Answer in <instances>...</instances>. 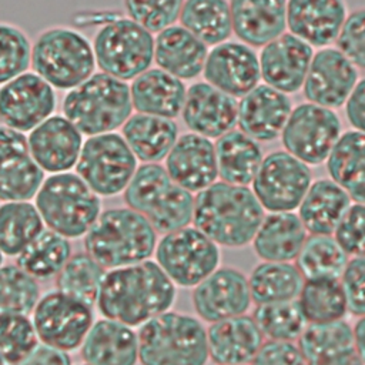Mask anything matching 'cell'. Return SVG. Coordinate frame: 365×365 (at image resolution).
<instances>
[{
    "label": "cell",
    "mask_w": 365,
    "mask_h": 365,
    "mask_svg": "<svg viewBox=\"0 0 365 365\" xmlns=\"http://www.w3.org/2000/svg\"><path fill=\"white\" fill-rule=\"evenodd\" d=\"M175 299L177 287L155 261L145 259L107 269L96 305L104 318L134 328L171 309Z\"/></svg>",
    "instance_id": "1"
},
{
    "label": "cell",
    "mask_w": 365,
    "mask_h": 365,
    "mask_svg": "<svg viewBox=\"0 0 365 365\" xmlns=\"http://www.w3.org/2000/svg\"><path fill=\"white\" fill-rule=\"evenodd\" d=\"M265 210L248 185L215 181L194 197L192 225L218 247L250 245Z\"/></svg>",
    "instance_id": "2"
},
{
    "label": "cell",
    "mask_w": 365,
    "mask_h": 365,
    "mask_svg": "<svg viewBox=\"0 0 365 365\" xmlns=\"http://www.w3.org/2000/svg\"><path fill=\"white\" fill-rule=\"evenodd\" d=\"M157 231L130 207L101 211L84 235V250L103 268L113 269L150 259L157 247Z\"/></svg>",
    "instance_id": "3"
},
{
    "label": "cell",
    "mask_w": 365,
    "mask_h": 365,
    "mask_svg": "<svg viewBox=\"0 0 365 365\" xmlns=\"http://www.w3.org/2000/svg\"><path fill=\"white\" fill-rule=\"evenodd\" d=\"M141 365H207V328L195 315L168 309L137 331Z\"/></svg>",
    "instance_id": "4"
},
{
    "label": "cell",
    "mask_w": 365,
    "mask_h": 365,
    "mask_svg": "<svg viewBox=\"0 0 365 365\" xmlns=\"http://www.w3.org/2000/svg\"><path fill=\"white\" fill-rule=\"evenodd\" d=\"M61 114L83 135L113 133L133 114L130 84L96 71L64 94Z\"/></svg>",
    "instance_id": "5"
},
{
    "label": "cell",
    "mask_w": 365,
    "mask_h": 365,
    "mask_svg": "<svg viewBox=\"0 0 365 365\" xmlns=\"http://www.w3.org/2000/svg\"><path fill=\"white\" fill-rule=\"evenodd\" d=\"M124 202L157 231L167 234L192 222L194 195L178 185L160 163H143L123 192Z\"/></svg>",
    "instance_id": "6"
},
{
    "label": "cell",
    "mask_w": 365,
    "mask_h": 365,
    "mask_svg": "<svg viewBox=\"0 0 365 365\" xmlns=\"http://www.w3.org/2000/svg\"><path fill=\"white\" fill-rule=\"evenodd\" d=\"M30 67L54 90L68 91L96 73L97 66L86 34L68 26H50L31 43Z\"/></svg>",
    "instance_id": "7"
},
{
    "label": "cell",
    "mask_w": 365,
    "mask_h": 365,
    "mask_svg": "<svg viewBox=\"0 0 365 365\" xmlns=\"http://www.w3.org/2000/svg\"><path fill=\"white\" fill-rule=\"evenodd\" d=\"M34 205L44 225L68 240L84 237L103 211L100 197L71 171L44 177Z\"/></svg>",
    "instance_id": "8"
},
{
    "label": "cell",
    "mask_w": 365,
    "mask_h": 365,
    "mask_svg": "<svg viewBox=\"0 0 365 365\" xmlns=\"http://www.w3.org/2000/svg\"><path fill=\"white\" fill-rule=\"evenodd\" d=\"M96 66L123 81L134 80L154 61V36L125 16L101 21L93 36Z\"/></svg>",
    "instance_id": "9"
},
{
    "label": "cell",
    "mask_w": 365,
    "mask_h": 365,
    "mask_svg": "<svg viewBox=\"0 0 365 365\" xmlns=\"http://www.w3.org/2000/svg\"><path fill=\"white\" fill-rule=\"evenodd\" d=\"M221 247L194 225L163 234L155 262L175 287L194 288L221 265Z\"/></svg>",
    "instance_id": "10"
},
{
    "label": "cell",
    "mask_w": 365,
    "mask_h": 365,
    "mask_svg": "<svg viewBox=\"0 0 365 365\" xmlns=\"http://www.w3.org/2000/svg\"><path fill=\"white\" fill-rule=\"evenodd\" d=\"M137 161L123 135L113 131L87 137L74 168L98 197H114L124 192Z\"/></svg>",
    "instance_id": "11"
},
{
    "label": "cell",
    "mask_w": 365,
    "mask_h": 365,
    "mask_svg": "<svg viewBox=\"0 0 365 365\" xmlns=\"http://www.w3.org/2000/svg\"><path fill=\"white\" fill-rule=\"evenodd\" d=\"M341 134L335 110L307 101L292 107L279 137L285 151L311 167L327 161Z\"/></svg>",
    "instance_id": "12"
},
{
    "label": "cell",
    "mask_w": 365,
    "mask_h": 365,
    "mask_svg": "<svg viewBox=\"0 0 365 365\" xmlns=\"http://www.w3.org/2000/svg\"><path fill=\"white\" fill-rule=\"evenodd\" d=\"M94 322L93 308L58 289L40 295L33 309L38 341L57 349H78Z\"/></svg>",
    "instance_id": "13"
},
{
    "label": "cell",
    "mask_w": 365,
    "mask_h": 365,
    "mask_svg": "<svg viewBox=\"0 0 365 365\" xmlns=\"http://www.w3.org/2000/svg\"><path fill=\"white\" fill-rule=\"evenodd\" d=\"M311 184L309 165L285 150H275L264 155L251 190L265 211L282 212L295 211Z\"/></svg>",
    "instance_id": "14"
},
{
    "label": "cell",
    "mask_w": 365,
    "mask_h": 365,
    "mask_svg": "<svg viewBox=\"0 0 365 365\" xmlns=\"http://www.w3.org/2000/svg\"><path fill=\"white\" fill-rule=\"evenodd\" d=\"M56 107V90L34 71L0 86V123L16 131L30 133L53 115Z\"/></svg>",
    "instance_id": "15"
},
{
    "label": "cell",
    "mask_w": 365,
    "mask_h": 365,
    "mask_svg": "<svg viewBox=\"0 0 365 365\" xmlns=\"http://www.w3.org/2000/svg\"><path fill=\"white\" fill-rule=\"evenodd\" d=\"M195 315L202 322H215L247 314L252 305L248 275L235 267H218L191 294Z\"/></svg>",
    "instance_id": "16"
},
{
    "label": "cell",
    "mask_w": 365,
    "mask_h": 365,
    "mask_svg": "<svg viewBox=\"0 0 365 365\" xmlns=\"http://www.w3.org/2000/svg\"><path fill=\"white\" fill-rule=\"evenodd\" d=\"M202 76L215 88L241 98L259 84L258 54L242 41H222L208 50Z\"/></svg>",
    "instance_id": "17"
},
{
    "label": "cell",
    "mask_w": 365,
    "mask_h": 365,
    "mask_svg": "<svg viewBox=\"0 0 365 365\" xmlns=\"http://www.w3.org/2000/svg\"><path fill=\"white\" fill-rule=\"evenodd\" d=\"M358 80V68L336 47L327 46L314 53L302 91L309 103L335 110L345 104Z\"/></svg>",
    "instance_id": "18"
},
{
    "label": "cell",
    "mask_w": 365,
    "mask_h": 365,
    "mask_svg": "<svg viewBox=\"0 0 365 365\" xmlns=\"http://www.w3.org/2000/svg\"><path fill=\"white\" fill-rule=\"evenodd\" d=\"M43 180L44 171L30 153L27 135L0 124V200L30 201Z\"/></svg>",
    "instance_id": "19"
},
{
    "label": "cell",
    "mask_w": 365,
    "mask_h": 365,
    "mask_svg": "<svg viewBox=\"0 0 365 365\" xmlns=\"http://www.w3.org/2000/svg\"><path fill=\"white\" fill-rule=\"evenodd\" d=\"M312 57L314 47L285 31L261 47L258 54L261 80L285 94L297 93L304 86Z\"/></svg>",
    "instance_id": "20"
},
{
    "label": "cell",
    "mask_w": 365,
    "mask_h": 365,
    "mask_svg": "<svg viewBox=\"0 0 365 365\" xmlns=\"http://www.w3.org/2000/svg\"><path fill=\"white\" fill-rule=\"evenodd\" d=\"M238 98L207 81L192 83L185 93L181 117L191 133L218 138L237 127Z\"/></svg>",
    "instance_id": "21"
},
{
    "label": "cell",
    "mask_w": 365,
    "mask_h": 365,
    "mask_svg": "<svg viewBox=\"0 0 365 365\" xmlns=\"http://www.w3.org/2000/svg\"><path fill=\"white\" fill-rule=\"evenodd\" d=\"M27 143L38 167L56 174L76 167L84 140L63 114H53L29 133Z\"/></svg>",
    "instance_id": "22"
},
{
    "label": "cell",
    "mask_w": 365,
    "mask_h": 365,
    "mask_svg": "<svg viewBox=\"0 0 365 365\" xmlns=\"http://www.w3.org/2000/svg\"><path fill=\"white\" fill-rule=\"evenodd\" d=\"M292 111L288 94L258 84L238 100L237 127L258 143L277 140Z\"/></svg>",
    "instance_id": "23"
},
{
    "label": "cell",
    "mask_w": 365,
    "mask_h": 365,
    "mask_svg": "<svg viewBox=\"0 0 365 365\" xmlns=\"http://www.w3.org/2000/svg\"><path fill=\"white\" fill-rule=\"evenodd\" d=\"M164 167L178 185L192 194L200 192L218 178L212 140L191 131L178 135Z\"/></svg>",
    "instance_id": "24"
},
{
    "label": "cell",
    "mask_w": 365,
    "mask_h": 365,
    "mask_svg": "<svg viewBox=\"0 0 365 365\" xmlns=\"http://www.w3.org/2000/svg\"><path fill=\"white\" fill-rule=\"evenodd\" d=\"M348 13L346 0H287V29L322 48L336 41Z\"/></svg>",
    "instance_id": "25"
},
{
    "label": "cell",
    "mask_w": 365,
    "mask_h": 365,
    "mask_svg": "<svg viewBox=\"0 0 365 365\" xmlns=\"http://www.w3.org/2000/svg\"><path fill=\"white\" fill-rule=\"evenodd\" d=\"M264 341L251 314L215 321L207 327L208 356L215 365H250Z\"/></svg>",
    "instance_id": "26"
},
{
    "label": "cell",
    "mask_w": 365,
    "mask_h": 365,
    "mask_svg": "<svg viewBox=\"0 0 365 365\" xmlns=\"http://www.w3.org/2000/svg\"><path fill=\"white\" fill-rule=\"evenodd\" d=\"M232 34L247 46L262 47L287 30V0H228Z\"/></svg>",
    "instance_id": "27"
},
{
    "label": "cell",
    "mask_w": 365,
    "mask_h": 365,
    "mask_svg": "<svg viewBox=\"0 0 365 365\" xmlns=\"http://www.w3.org/2000/svg\"><path fill=\"white\" fill-rule=\"evenodd\" d=\"M298 346L307 365H362L352 334V325L345 321L308 324Z\"/></svg>",
    "instance_id": "28"
},
{
    "label": "cell",
    "mask_w": 365,
    "mask_h": 365,
    "mask_svg": "<svg viewBox=\"0 0 365 365\" xmlns=\"http://www.w3.org/2000/svg\"><path fill=\"white\" fill-rule=\"evenodd\" d=\"M207 54L208 46L177 23L154 37V63L182 81L202 74Z\"/></svg>",
    "instance_id": "29"
},
{
    "label": "cell",
    "mask_w": 365,
    "mask_h": 365,
    "mask_svg": "<svg viewBox=\"0 0 365 365\" xmlns=\"http://www.w3.org/2000/svg\"><path fill=\"white\" fill-rule=\"evenodd\" d=\"M80 348L88 365H137L138 362L137 332L115 319L103 318L93 322Z\"/></svg>",
    "instance_id": "30"
},
{
    "label": "cell",
    "mask_w": 365,
    "mask_h": 365,
    "mask_svg": "<svg viewBox=\"0 0 365 365\" xmlns=\"http://www.w3.org/2000/svg\"><path fill=\"white\" fill-rule=\"evenodd\" d=\"M187 87L167 71L150 67L130 84L133 110L174 120L181 114Z\"/></svg>",
    "instance_id": "31"
},
{
    "label": "cell",
    "mask_w": 365,
    "mask_h": 365,
    "mask_svg": "<svg viewBox=\"0 0 365 365\" xmlns=\"http://www.w3.org/2000/svg\"><path fill=\"white\" fill-rule=\"evenodd\" d=\"M308 232L294 211L264 215L252 241V250L261 261H295Z\"/></svg>",
    "instance_id": "32"
},
{
    "label": "cell",
    "mask_w": 365,
    "mask_h": 365,
    "mask_svg": "<svg viewBox=\"0 0 365 365\" xmlns=\"http://www.w3.org/2000/svg\"><path fill=\"white\" fill-rule=\"evenodd\" d=\"M351 204L349 195L334 180L318 178L309 185L297 214L308 234L334 235Z\"/></svg>",
    "instance_id": "33"
},
{
    "label": "cell",
    "mask_w": 365,
    "mask_h": 365,
    "mask_svg": "<svg viewBox=\"0 0 365 365\" xmlns=\"http://www.w3.org/2000/svg\"><path fill=\"white\" fill-rule=\"evenodd\" d=\"M120 134L138 161L160 163L177 141L178 127L171 118L135 113L123 124Z\"/></svg>",
    "instance_id": "34"
},
{
    "label": "cell",
    "mask_w": 365,
    "mask_h": 365,
    "mask_svg": "<svg viewBox=\"0 0 365 365\" xmlns=\"http://www.w3.org/2000/svg\"><path fill=\"white\" fill-rule=\"evenodd\" d=\"M218 178L224 182L250 185L264 158L258 141L234 128L215 138Z\"/></svg>",
    "instance_id": "35"
},
{
    "label": "cell",
    "mask_w": 365,
    "mask_h": 365,
    "mask_svg": "<svg viewBox=\"0 0 365 365\" xmlns=\"http://www.w3.org/2000/svg\"><path fill=\"white\" fill-rule=\"evenodd\" d=\"M327 171L354 202L365 204V134L345 131L327 158Z\"/></svg>",
    "instance_id": "36"
},
{
    "label": "cell",
    "mask_w": 365,
    "mask_h": 365,
    "mask_svg": "<svg viewBox=\"0 0 365 365\" xmlns=\"http://www.w3.org/2000/svg\"><path fill=\"white\" fill-rule=\"evenodd\" d=\"M304 277L292 262L261 261L248 275L252 304H269L298 298Z\"/></svg>",
    "instance_id": "37"
},
{
    "label": "cell",
    "mask_w": 365,
    "mask_h": 365,
    "mask_svg": "<svg viewBox=\"0 0 365 365\" xmlns=\"http://www.w3.org/2000/svg\"><path fill=\"white\" fill-rule=\"evenodd\" d=\"M178 24L205 46H217L232 34L228 0H184Z\"/></svg>",
    "instance_id": "38"
},
{
    "label": "cell",
    "mask_w": 365,
    "mask_h": 365,
    "mask_svg": "<svg viewBox=\"0 0 365 365\" xmlns=\"http://www.w3.org/2000/svg\"><path fill=\"white\" fill-rule=\"evenodd\" d=\"M44 222L30 201H4L0 204V251L17 257L41 231Z\"/></svg>",
    "instance_id": "39"
},
{
    "label": "cell",
    "mask_w": 365,
    "mask_h": 365,
    "mask_svg": "<svg viewBox=\"0 0 365 365\" xmlns=\"http://www.w3.org/2000/svg\"><path fill=\"white\" fill-rule=\"evenodd\" d=\"M298 302L308 324H327L345 319L348 305L339 278L305 279Z\"/></svg>",
    "instance_id": "40"
},
{
    "label": "cell",
    "mask_w": 365,
    "mask_h": 365,
    "mask_svg": "<svg viewBox=\"0 0 365 365\" xmlns=\"http://www.w3.org/2000/svg\"><path fill=\"white\" fill-rule=\"evenodd\" d=\"M70 257L68 238L51 230H43L16 257V264L36 279H50L57 277Z\"/></svg>",
    "instance_id": "41"
},
{
    "label": "cell",
    "mask_w": 365,
    "mask_h": 365,
    "mask_svg": "<svg viewBox=\"0 0 365 365\" xmlns=\"http://www.w3.org/2000/svg\"><path fill=\"white\" fill-rule=\"evenodd\" d=\"M348 261V254L334 235L308 234L295 258V265L304 279L341 278Z\"/></svg>",
    "instance_id": "42"
},
{
    "label": "cell",
    "mask_w": 365,
    "mask_h": 365,
    "mask_svg": "<svg viewBox=\"0 0 365 365\" xmlns=\"http://www.w3.org/2000/svg\"><path fill=\"white\" fill-rule=\"evenodd\" d=\"M107 269L87 252L74 254L57 274V289L78 298L91 308L96 305Z\"/></svg>",
    "instance_id": "43"
},
{
    "label": "cell",
    "mask_w": 365,
    "mask_h": 365,
    "mask_svg": "<svg viewBox=\"0 0 365 365\" xmlns=\"http://www.w3.org/2000/svg\"><path fill=\"white\" fill-rule=\"evenodd\" d=\"M251 315L264 338L272 341H298L308 325L298 298L255 305Z\"/></svg>",
    "instance_id": "44"
},
{
    "label": "cell",
    "mask_w": 365,
    "mask_h": 365,
    "mask_svg": "<svg viewBox=\"0 0 365 365\" xmlns=\"http://www.w3.org/2000/svg\"><path fill=\"white\" fill-rule=\"evenodd\" d=\"M40 298V285L34 277L17 264L0 267V312L29 315Z\"/></svg>",
    "instance_id": "45"
},
{
    "label": "cell",
    "mask_w": 365,
    "mask_h": 365,
    "mask_svg": "<svg viewBox=\"0 0 365 365\" xmlns=\"http://www.w3.org/2000/svg\"><path fill=\"white\" fill-rule=\"evenodd\" d=\"M37 344L33 319L24 314L0 312V355L6 365H17Z\"/></svg>",
    "instance_id": "46"
},
{
    "label": "cell",
    "mask_w": 365,
    "mask_h": 365,
    "mask_svg": "<svg viewBox=\"0 0 365 365\" xmlns=\"http://www.w3.org/2000/svg\"><path fill=\"white\" fill-rule=\"evenodd\" d=\"M31 64V40L14 23L0 21V86L29 71Z\"/></svg>",
    "instance_id": "47"
},
{
    "label": "cell",
    "mask_w": 365,
    "mask_h": 365,
    "mask_svg": "<svg viewBox=\"0 0 365 365\" xmlns=\"http://www.w3.org/2000/svg\"><path fill=\"white\" fill-rule=\"evenodd\" d=\"M184 0H123L125 17L150 33H158L178 21Z\"/></svg>",
    "instance_id": "48"
},
{
    "label": "cell",
    "mask_w": 365,
    "mask_h": 365,
    "mask_svg": "<svg viewBox=\"0 0 365 365\" xmlns=\"http://www.w3.org/2000/svg\"><path fill=\"white\" fill-rule=\"evenodd\" d=\"M335 43L356 68L365 70V6L349 10Z\"/></svg>",
    "instance_id": "49"
},
{
    "label": "cell",
    "mask_w": 365,
    "mask_h": 365,
    "mask_svg": "<svg viewBox=\"0 0 365 365\" xmlns=\"http://www.w3.org/2000/svg\"><path fill=\"white\" fill-rule=\"evenodd\" d=\"M342 250L352 257H365V204L352 202L334 232Z\"/></svg>",
    "instance_id": "50"
},
{
    "label": "cell",
    "mask_w": 365,
    "mask_h": 365,
    "mask_svg": "<svg viewBox=\"0 0 365 365\" xmlns=\"http://www.w3.org/2000/svg\"><path fill=\"white\" fill-rule=\"evenodd\" d=\"M341 284L345 292L348 312L355 317L365 315V257L349 258Z\"/></svg>",
    "instance_id": "51"
},
{
    "label": "cell",
    "mask_w": 365,
    "mask_h": 365,
    "mask_svg": "<svg viewBox=\"0 0 365 365\" xmlns=\"http://www.w3.org/2000/svg\"><path fill=\"white\" fill-rule=\"evenodd\" d=\"M250 365H307L295 341L265 339Z\"/></svg>",
    "instance_id": "52"
},
{
    "label": "cell",
    "mask_w": 365,
    "mask_h": 365,
    "mask_svg": "<svg viewBox=\"0 0 365 365\" xmlns=\"http://www.w3.org/2000/svg\"><path fill=\"white\" fill-rule=\"evenodd\" d=\"M344 107L352 128L365 134V77L358 80Z\"/></svg>",
    "instance_id": "53"
},
{
    "label": "cell",
    "mask_w": 365,
    "mask_h": 365,
    "mask_svg": "<svg viewBox=\"0 0 365 365\" xmlns=\"http://www.w3.org/2000/svg\"><path fill=\"white\" fill-rule=\"evenodd\" d=\"M17 365H71V358L66 351L38 342Z\"/></svg>",
    "instance_id": "54"
},
{
    "label": "cell",
    "mask_w": 365,
    "mask_h": 365,
    "mask_svg": "<svg viewBox=\"0 0 365 365\" xmlns=\"http://www.w3.org/2000/svg\"><path fill=\"white\" fill-rule=\"evenodd\" d=\"M352 334L361 364L365 365V315L358 317V319L354 322Z\"/></svg>",
    "instance_id": "55"
},
{
    "label": "cell",
    "mask_w": 365,
    "mask_h": 365,
    "mask_svg": "<svg viewBox=\"0 0 365 365\" xmlns=\"http://www.w3.org/2000/svg\"><path fill=\"white\" fill-rule=\"evenodd\" d=\"M3 259H4V254L0 251V267L3 265Z\"/></svg>",
    "instance_id": "56"
},
{
    "label": "cell",
    "mask_w": 365,
    "mask_h": 365,
    "mask_svg": "<svg viewBox=\"0 0 365 365\" xmlns=\"http://www.w3.org/2000/svg\"><path fill=\"white\" fill-rule=\"evenodd\" d=\"M0 365H6L4 361H3V358H1V355H0Z\"/></svg>",
    "instance_id": "57"
},
{
    "label": "cell",
    "mask_w": 365,
    "mask_h": 365,
    "mask_svg": "<svg viewBox=\"0 0 365 365\" xmlns=\"http://www.w3.org/2000/svg\"><path fill=\"white\" fill-rule=\"evenodd\" d=\"M81 365H88V364H81Z\"/></svg>",
    "instance_id": "58"
},
{
    "label": "cell",
    "mask_w": 365,
    "mask_h": 365,
    "mask_svg": "<svg viewBox=\"0 0 365 365\" xmlns=\"http://www.w3.org/2000/svg\"><path fill=\"white\" fill-rule=\"evenodd\" d=\"M0 201H1V200H0Z\"/></svg>",
    "instance_id": "59"
}]
</instances>
